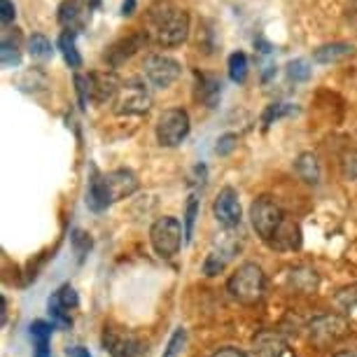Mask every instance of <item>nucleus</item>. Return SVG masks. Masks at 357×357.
<instances>
[{"label": "nucleus", "mask_w": 357, "mask_h": 357, "mask_svg": "<svg viewBox=\"0 0 357 357\" xmlns=\"http://www.w3.org/2000/svg\"><path fill=\"white\" fill-rule=\"evenodd\" d=\"M50 301H54L59 308H63V311H75L77 304H79V299H77V292H75V287L73 285H61L54 292V296Z\"/></svg>", "instance_id": "nucleus-27"}, {"label": "nucleus", "mask_w": 357, "mask_h": 357, "mask_svg": "<svg viewBox=\"0 0 357 357\" xmlns=\"http://www.w3.org/2000/svg\"><path fill=\"white\" fill-rule=\"evenodd\" d=\"M143 33L161 47H178L190 36V15L173 0H154L147 8Z\"/></svg>", "instance_id": "nucleus-1"}, {"label": "nucleus", "mask_w": 357, "mask_h": 357, "mask_svg": "<svg viewBox=\"0 0 357 357\" xmlns=\"http://www.w3.org/2000/svg\"><path fill=\"white\" fill-rule=\"evenodd\" d=\"M285 353V339L275 332H259L252 341V357H280Z\"/></svg>", "instance_id": "nucleus-16"}, {"label": "nucleus", "mask_w": 357, "mask_h": 357, "mask_svg": "<svg viewBox=\"0 0 357 357\" xmlns=\"http://www.w3.org/2000/svg\"><path fill=\"white\" fill-rule=\"evenodd\" d=\"M185 348H187V329L178 327L171 334V339H168L166 348H164V355L161 357H183Z\"/></svg>", "instance_id": "nucleus-29"}, {"label": "nucleus", "mask_w": 357, "mask_h": 357, "mask_svg": "<svg viewBox=\"0 0 357 357\" xmlns=\"http://www.w3.org/2000/svg\"><path fill=\"white\" fill-rule=\"evenodd\" d=\"M66 355H68V357H91L89 350L82 348V346H70L68 350H66Z\"/></svg>", "instance_id": "nucleus-38"}, {"label": "nucleus", "mask_w": 357, "mask_h": 357, "mask_svg": "<svg viewBox=\"0 0 357 357\" xmlns=\"http://www.w3.org/2000/svg\"><path fill=\"white\" fill-rule=\"evenodd\" d=\"M0 61L3 68H15L22 63V38L15 29V33H5L3 43H0Z\"/></svg>", "instance_id": "nucleus-20"}, {"label": "nucleus", "mask_w": 357, "mask_h": 357, "mask_svg": "<svg viewBox=\"0 0 357 357\" xmlns=\"http://www.w3.org/2000/svg\"><path fill=\"white\" fill-rule=\"evenodd\" d=\"M227 70H229V79L236 84H243L248 77V70H250V63H248V54L245 52H234L227 61Z\"/></svg>", "instance_id": "nucleus-24"}, {"label": "nucleus", "mask_w": 357, "mask_h": 357, "mask_svg": "<svg viewBox=\"0 0 357 357\" xmlns=\"http://www.w3.org/2000/svg\"><path fill=\"white\" fill-rule=\"evenodd\" d=\"M75 89H77V96H79V105H82V110L89 103V82H86V75H75Z\"/></svg>", "instance_id": "nucleus-34"}, {"label": "nucleus", "mask_w": 357, "mask_h": 357, "mask_svg": "<svg viewBox=\"0 0 357 357\" xmlns=\"http://www.w3.org/2000/svg\"><path fill=\"white\" fill-rule=\"evenodd\" d=\"M341 173L348 183L357 185V152L350 150V152H343L341 157Z\"/></svg>", "instance_id": "nucleus-32"}, {"label": "nucleus", "mask_w": 357, "mask_h": 357, "mask_svg": "<svg viewBox=\"0 0 357 357\" xmlns=\"http://www.w3.org/2000/svg\"><path fill=\"white\" fill-rule=\"evenodd\" d=\"M52 332L54 322L36 320L31 325V339H33V357H52Z\"/></svg>", "instance_id": "nucleus-17"}, {"label": "nucleus", "mask_w": 357, "mask_h": 357, "mask_svg": "<svg viewBox=\"0 0 357 357\" xmlns=\"http://www.w3.org/2000/svg\"><path fill=\"white\" fill-rule=\"evenodd\" d=\"M150 107H152V93L140 79L124 82L117 98H114V112L117 114H145Z\"/></svg>", "instance_id": "nucleus-6"}, {"label": "nucleus", "mask_w": 357, "mask_h": 357, "mask_svg": "<svg viewBox=\"0 0 357 357\" xmlns=\"http://www.w3.org/2000/svg\"><path fill=\"white\" fill-rule=\"evenodd\" d=\"M136 5H138V0H124V3H122V15L131 17L133 12H136Z\"/></svg>", "instance_id": "nucleus-39"}, {"label": "nucleus", "mask_w": 357, "mask_h": 357, "mask_svg": "<svg viewBox=\"0 0 357 357\" xmlns=\"http://www.w3.org/2000/svg\"><path fill=\"white\" fill-rule=\"evenodd\" d=\"M180 73H183V66L164 54H152L143 63V75L154 89H168L180 77Z\"/></svg>", "instance_id": "nucleus-7"}, {"label": "nucleus", "mask_w": 357, "mask_h": 357, "mask_svg": "<svg viewBox=\"0 0 357 357\" xmlns=\"http://www.w3.org/2000/svg\"><path fill=\"white\" fill-rule=\"evenodd\" d=\"M348 56H355V45H350V43H329L313 52V61L320 66L343 61V59H348Z\"/></svg>", "instance_id": "nucleus-18"}, {"label": "nucleus", "mask_w": 357, "mask_h": 357, "mask_svg": "<svg viewBox=\"0 0 357 357\" xmlns=\"http://www.w3.org/2000/svg\"><path fill=\"white\" fill-rule=\"evenodd\" d=\"M105 183H107V190H110L112 204L114 201L129 199L131 194L138 192V178H136V173L129 171V168H117V171L107 173Z\"/></svg>", "instance_id": "nucleus-13"}, {"label": "nucleus", "mask_w": 357, "mask_h": 357, "mask_svg": "<svg viewBox=\"0 0 357 357\" xmlns=\"http://www.w3.org/2000/svg\"><path fill=\"white\" fill-rule=\"evenodd\" d=\"M59 52H61L63 61L70 66V68H82V56H79L77 52V33L73 31H61V36H59Z\"/></svg>", "instance_id": "nucleus-22"}, {"label": "nucleus", "mask_w": 357, "mask_h": 357, "mask_svg": "<svg viewBox=\"0 0 357 357\" xmlns=\"http://www.w3.org/2000/svg\"><path fill=\"white\" fill-rule=\"evenodd\" d=\"M29 54L38 61H47V59L54 56V47H52V40L43 36V33H33L29 38Z\"/></svg>", "instance_id": "nucleus-26"}, {"label": "nucleus", "mask_w": 357, "mask_h": 357, "mask_svg": "<svg viewBox=\"0 0 357 357\" xmlns=\"http://www.w3.org/2000/svg\"><path fill=\"white\" fill-rule=\"evenodd\" d=\"M103 348L110 357H150V348L140 336L117 329H105Z\"/></svg>", "instance_id": "nucleus-8"}, {"label": "nucleus", "mask_w": 357, "mask_h": 357, "mask_svg": "<svg viewBox=\"0 0 357 357\" xmlns=\"http://www.w3.org/2000/svg\"><path fill=\"white\" fill-rule=\"evenodd\" d=\"M311 339L320 346H327V343L339 341L341 336H346L348 332V322L339 318V315H320L311 322Z\"/></svg>", "instance_id": "nucleus-11"}, {"label": "nucleus", "mask_w": 357, "mask_h": 357, "mask_svg": "<svg viewBox=\"0 0 357 357\" xmlns=\"http://www.w3.org/2000/svg\"><path fill=\"white\" fill-rule=\"evenodd\" d=\"M201 100L208 105V107H215L218 105V100L222 96V82L220 77L215 75H201Z\"/></svg>", "instance_id": "nucleus-25"}, {"label": "nucleus", "mask_w": 357, "mask_h": 357, "mask_svg": "<svg viewBox=\"0 0 357 357\" xmlns=\"http://www.w3.org/2000/svg\"><path fill=\"white\" fill-rule=\"evenodd\" d=\"M227 292L238 304H257L264 296V271L255 261H245L229 275Z\"/></svg>", "instance_id": "nucleus-2"}, {"label": "nucleus", "mask_w": 357, "mask_h": 357, "mask_svg": "<svg viewBox=\"0 0 357 357\" xmlns=\"http://www.w3.org/2000/svg\"><path fill=\"white\" fill-rule=\"evenodd\" d=\"M285 73L292 82H306V79L311 77V63H308L306 59H294V61H289L285 66Z\"/></svg>", "instance_id": "nucleus-31"}, {"label": "nucleus", "mask_w": 357, "mask_h": 357, "mask_svg": "<svg viewBox=\"0 0 357 357\" xmlns=\"http://www.w3.org/2000/svg\"><path fill=\"white\" fill-rule=\"evenodd\" d=\"M294 173L299 175V180H304L306 185H320V180H322L320 161L313 152H304L294 159Z\"/></svg>", "instance_id": "nucleus-19"}, {"label": "nucleus", "mask_w": 357, "mask_h": 357, "mask_svg": "<svg viewBox=\"0 0 357 357\" xmlns=\"http://www.w3.org/2000/svg\"><path fill=\"white\" fill-rule=\"evenodd\" d=\"M112 204L110 190H107L105 175H100L96 168H91V178L86 185V208L93 213H103L107 211V206Z\"/></svg>", "instance_id": "nucleus-14"}, {"label": "nucleus", "mask_w": 357, "mask_h": 357, "mask_svg": "<svg viewBox=\"0 0 357 357\" xmlns=\"http://www.w3.org/2000/svg\"><path fill=\"white\" fill-rule=\"evenodd\" d=\"M213 215L218 220L220 227L225 229H234L241 225V199H238V192L234 187H222L220 194L215 197L213 201Z\"/></svg>", "instance_id": "nucleus-9"}, {"label": "nucleus", "mask_w": 357, "mask_h": 357, "mask_svg": "<svg viewBox=\"0 0 357 357\" xmlns=\"http://www.w3.org/2000/svg\"><path fill=\"white\" fill-rule=\"evenodd\" d=\"M15 17H17L15 3H12V0H0V22L10 24V22H15Z\"/></svg>", "instance_id": "nucleus-35"}, {"label": "nucleus", "mask_w": 357, "mask_h": 357, "mask_svg": "<svg viewBox=\"0 0 357 357\" xmlns=\"http://www.w3.org/2000/svg\"><path fill=\"white\" fill-rule=\"evenodd\" d=\"M334 357H357V353H339V355H334Z\"/></svg>", "instance_id": "nucleus-40"}, {"label": "nucleus", "mask_w": 357, "mask_h": 357, "mask_svg": "<svg viewBox=\"0 0 357 357\" xmlns=\"http://www.w3.org/2000/svg\"><path fill=\"white\" fill-rule=\"evenodd\" d=\"M197 218H199V199H197V194H192L190 201H187L185 220H183V227H185V243H190V241H192V236H194V225H197Z\"/></svg>", "instance_id": "nucleus-30"}, {"label": "nucleus", "mask_w": 357, "mask_h": 357, "mask_svg": "<svg viewBox=\"0 0 357 357\" xmlns=\"http://www.w3.org/2000/svg\"><path fill=\"white\" fill-rule=\"evenodd\" d=\"M190 129L192 122L187 110H183V107H168V110L161 112L157 122V143L161 147H178L190 136Z\"/></svg>", "instance_id": "nucleus-5"}, {"label": "nucleus", "mask_w": 357, "mask_h": 357, "mask_svg": "<svg viewBox=\"0 0 357 357\" xmlns=\"http://www.w3.org/2000/svg\"><path fill=\"white\" fill-rule=\"evenodd\" d=\"M211 357H248V355L238 348H220V350H215Z\"/></svg>", "instance_id": "nucleus-36"}, {"label": "nucleus", "mask_w": 357, "mask_h": 357, "mask_svg": "<svg viewBox=\"0 0 357 357\" xmlns=\"http://www.w3.org/2000/svg\"><path fill=\"white\" fill-rule=\"evenodd\" d=\"M183 236H185L183 222L178 218H171V215H164V218H159L150 229V243L159 257L171 259L180 252Z\"/></svg>", "instance_id": "nucleus-4"}, {"label": "nucleus", "mask_w": 357, "mask_h": 357, "mask_svg": "<svg viewBox=\"0 0 357 357\" xmlns=\"http://www.w3.org/2000/svg\"><path fill=\"white\" fill-rule=\"evenodd\" d=\"M73 248H75L77 257H79V261H82L84 255L91 250V238L84 231H75L73 234Z\"/></svg>", "instance_id": "nucleus-33"}, {"label": "nucleus", "mask_w": 357, "mask_h": 357, "mask_svg": "<svg viewBox=\"0 0 357 357\" xmlns=\"http://www.w3.org/2000/svg\"><path fill=\"white\" fill-rule=\"evenodd\" d=\"M268 245L280 248V250H294V248H299L301 245L299 225H294V222L285 220V225H282V229H280L278 234H275V238Z\"/></svg>", "instance_id": "nucleus-23"}, {"label": "nucleus", "mask_w": 357, "mask_h": 357, "mask_svg": "<svg viewBox=\"0 0 357 357\" xmlns=\"http://www.w3.org/2000/svg\"><path fill=\"white\" fill-rule=\"evenodd\" d=\"M234 140H236V136H222V138L218 140V152H220V154L229 152V150L234 147Z\"/></svg>", "instance_id": "nucleus-37"}, {"label": "nucleus", "mask_w": 357, "mask_h": 357, "mask_svg": "<svg viewBox=\"0 0 357 357\" xmlns=\"http://www.w3.org/2000/svg\"><path fill=\"white\" fill-rule=\"evenodd\" d=\"M89 19H91V8L86 0H63L59 5V24L66 31L82 33L86 29V24H89Z\"/></svg>", "instance_id": "nucleus-10"}, {"label": "nucleus", "mask_w": 357, "mask_h": 357, "mask_svg": "<svg viewBox=\"0 0 357 357\" xmlns=\"http://www.w3.org/2000/svg\"><path fill=\"white\" fill-rule=\"evenodd\" d=\"M234 252H236V245H227V248L220 245V248H215V250L208 252L206 259H204V275H208V278L220 275L227 268V261L231 259Z\"/></svg>", "instance_id": "nucleus-21"}, {"label": "nucleus", "mask_w": 357, "mask_h": 357, "mask_svg": "<svg viewBox=\"0 0 357 357\" xmlns=\"http://www.w3.org/2000/svg\"><path fill=\"white\" fill-rule=\"evenodd\" d=\"M296 112H299V110H296L294 105H289V103H271L264 110V114H261V124L271 126L273 122H278V119L289 117V114H296Z\"/></svg>", "instance_id": "nucleus-28"}, {"label": "nucleus", "mask_w": 357, "mask_h": 357, "mask_svg": "<svg viewBox=\"0 0 357 357\" xmlns=\"http://www.w3.org/2000/svg\"><path fill=\"white\" fill-rule=\"evenodd\" d=\"M143 43H147L145 33H133L129 38H122L119 43H114L110 50L105 52V61L117 68V66H122L126 59H131L133 54L143 47Z\"/></svg>", "instance_id": "nucleus-15"}, {"label": "nucleus", "mask_w": 357, "mask_h": 357, "mask_svg": "<svg viewBox=\"0 0 357 357\" xmlns=\"http://www.w3.org/2000/svg\"><path fill=\"white\" fill-rule=\"evenodd\" d=\"M285 211L280 208V204L271 197H259L252 201L250 206V225L255 229V234L259 236L264 243H271L275 238V234L280 231L285 225Z\"/></svg>", "instance_id": "nucleus-3"}, {"label": "nucleus", "mask_w": 357, "mask_h": 357, "mask_svg": "<svg viewBox=\"0 0 357 357\" xmlns=\"http://www.w3.org/2000/svg\"><path fill=\"white\" fill-rule=\"evenodd\" d=\"M86 82H89V100H93V103L114 100L119 89H122V82L114 73H89Z\"/></svg>", "instance_id": "nucleus-12"}]
</instances>
